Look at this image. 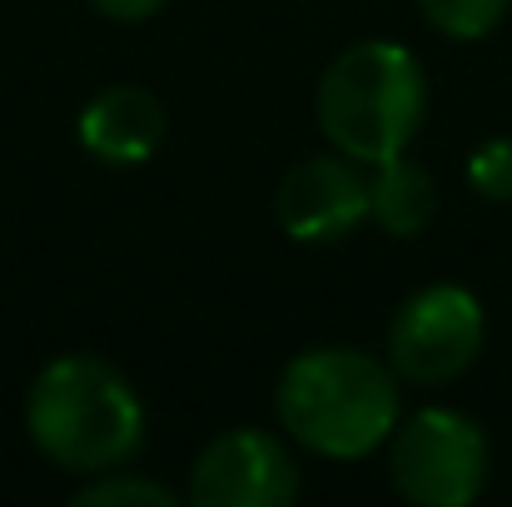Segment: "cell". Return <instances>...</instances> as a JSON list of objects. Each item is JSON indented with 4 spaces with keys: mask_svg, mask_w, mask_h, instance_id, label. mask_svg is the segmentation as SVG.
I'll list each match as a JSON object with an SVG mask.
<instances>
[{
    "mask_svg": "<svg viewBox=\"0 0 512 507\" xmlns=\"http://www.w3.org/2000/svg\"><path fill=\"white\" fill-rule=\"evenodd\" d=\"M398 383L403 378L393 373V363L363 348H348V343L304 348L279 373L274 408H279L284 433L299 448L334 463H353L388 448L403 418Z\"/></svg>",
    "mask_w": 512,
    "mask_h": 507,
    "instance_id": "6da1fadb",
    "label": "cell"
},
{
    "mask_svg": "<svg viewBox=\"0 0 512 507\" xmlns=\"http://www.w3.org/2000/svg\"><path fill=\"white\" fill-rule=\"evenodd\" d=\"M25 433L45 463L90 478L125 468L140 453L145 403L115 363L95 353H60L35 373L25 393Z\"/></svg>",
    "mask_w": 512,
    "mask_h": 507,
    "instance_id": "7a4b0ae2",
    "label": "cell"
},
{
    "mask_svg": "<svg viewBox=\"0 0 512 507\" xmlns=\"http://www.w3.org/2000/svg\"><path fill=\"white\" fill-rule=\"evenodd\" d=\"M314 115L324 140L358 165L403 155L428 115V80L418 55L398 40H358L339 50L319 80Z\"/></svg>",
    "mask_w": 512,
    "mask_h": 507,
    "instance_id": "3957f363",
    "label": "cell"
},
{
    "mask_svg": "<svg viewBox=\"0 0 512 507\" xmlns=\"http://www.w3.org/2000/svg\"><path fill=\"white\" fill-rule=\"evenodd\" d=\"M388 483L413 507H468L488 488V438L458 408H418L388 438Z\"/></svg>",
    "mask_w": 512,
    "mask_h": 507,
    "instance_id": "277c9868",
    "label": "cell"
},
{
    "mask_svg": "<svg viewBox=\"0 0 512 507\" xmlns=\"http://www.w3.org/2000/svg\"><path fill=\"white\" fill-rule=\"evenodd\" d=\"M488 319L463 284H428L408 294L388 319V363L403 383H453L483 353Z\"/></svg>",
    "mask_w": 512,
    "mask_h": 507,
    "instance_id": "5b68a950",
    "label": "cell"
},
{
    "mask_svg": "<svg viewBox=\"0 0 512 507\" xmlns=\"http://www.w3.org/2000/svg\"><path fill=\"white\" fill-rule=\"evenodd\" d=\"M194 507H289L299 498V463L284 438L264 428H229L189 468Z\"/></svg>",
    "mask_w": 512,
    "mask_h": 507,
    "instance_id": "8992f818",
    "label": "cell"
},
{
    "mask_svg": "<svg viewBox=\"0 0 512 507\" xmlns=\"http://www.w3.org/2000/svg\"><path fill=\"white\" fill-rule=\"evenodd\" d=\"M368 165L329 150L289 169L274 189V219L299 244H339L368 219Z\"/></svg>",
    "mask_w": 512,
    "mask_h": 507,
    "instance_id": "52a82bcc",
    "label": "cell"
},
{
    "mask_svg": "<svg viewBox=\"0 0 512 507\" xmlns=\"http://www.w3.org/2000/svg\"><path fill=\"white\" fill-rule=\"evenodd\" d=\"M165 130H170L165 100L155 90H145V85H110L75 120V135H80L85 155H95L100 165L115 169L155 160V150L165 145Z\"/></svg>",
    "mask_w": 512,
    "mask_h": 507,
    "instance_id": "ba28073f",
    "label": "cell"
},
{
    "mask_svg": "<svg viewBox=\"0 0 512 507\" xmlns=\"http://www.w3.org/2000/svg\"><path fill=\"white\" fill-rule=\"evenodd\" d=\"M433 214H438V184L418 160H408V150L368 165V219L388 239L423 234L433 224Z\"/></svg>",
    "mask_w": 512,
    "mask_h": 507,
    "instance_id": "9c48e42d",
    "label": "cell"
},
{
    "mask_svg": "<svg viewBox=\"0 0 512 507\" xmlns=\"http://www.w3.org/2000/svg\"><path fill=\"white\" fill-rule=\"evenodd\" d=\"M174 498L165 483L155 478H140V473H125V468H105V473H90L75 493V507H174Z\"/></svg>",
    "mask_w": 512,
    "mask_h": 507,
    "instance_id": "30bf717a",
    "label": "cell"
},
{
    "mask_svg": "<svg viewBox=\"0 0 512 507\" xmlns=\"http://www.w3.org/2000/svg\"><path fill=\"white\" fill-rule=\"evenodd\" d=\"M418 10L448 40H483L503 25L508 0H418Z\"/></svg>",
    "mask_w": 512,
    "mask_h": 507,
    "instance_id": "8fae6325",
    "label": "cell"
},
{
    "mask_svg": "<svg viewBox=\"0 0 512 507\" xmlns=\"http://www.w3.org/2000/svg\"><path fill=\"white\" fill-rule=\"evenodd\" d=\"M468 184H473L483 199H493V204H512V140L508 135L473 150V160H468Z\"/></svg>",
    "mask_w": 512,
    "mask_h": 507,
    "instance_id": "7c38bea8",
    "label": "cell"
},
{
    "mask_svg": "<svg viewBox=\"0 0 512 507\" xmlns=\"http://www.w3.org/2000/svg\"><path fill=\"white\" fill-rule=\"evenodd\" d=\"M105 20H120V25H135V20H150L165 10V0H90Z\"/></svg>",
    "mask_w": 512,
    "mask_h": 507,
    "instance_id": "4fadbf2b",
    "label": "cell"
}]
</instances>
